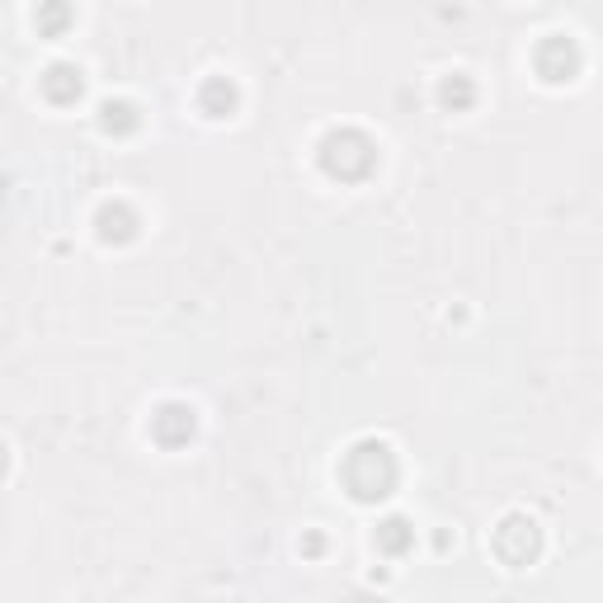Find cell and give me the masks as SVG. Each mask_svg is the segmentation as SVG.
<instances>
[{"instance_id":"obj_1","label":"cell","mask_w":603,"mask_h":603,"mask_svg":"<svg viewBox=\"0 0 603 603\" xmlns=\"http://www.w3.org/2000/svg\"><path fill=\"white\" fill-rule=\"evenodd\" d=\"M382 547H391V552L406 547V524H401V519H391V524L382 528Z\"/></svg>"}]
</instances>
